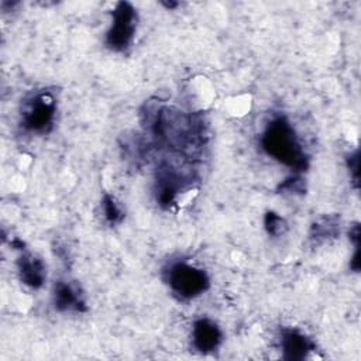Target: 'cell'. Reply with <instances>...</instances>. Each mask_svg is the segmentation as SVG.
<instances>
[{
  "instance_id": "cell-1",
  "label": "cell",
  "mask_w": 361,
  "mask_h": 361,
  "mask_svg": "<svg viewBox=\"0 0 361 361\" xmlns=\"http://www.w3.org/2000/svg\"><path fill=\"white\" fill-rule=\"evenodd\" d=\"M142 126L159 148L192 155L203 145L204 124L200 116L188 114L175 107L147 102L141 110Z\"/></svg>"
},
{
  "instance_id": "cell-2",
  "label": "cell",
  "mask_w": 361,
  "mask_h": 361,
  "mask_svg": "<svg viewBox=\"0 0 361 361\" xmlns=\"http://www.w3.org/2000/svg\"><path fill=\"white\" fill-rule=\"evenodd\" d=\"M264 152L279 164L290 168L295 173H303L309 168V157L289 120L275 116L265 126L261 138Z\"/></svg>"
},
{
  "instance_id": "cell-3",
  "label": "cell",
  "mask_w": 361,
  "mask_h": 361,
  "mask_svg": "<svg viewBox=\"0 0 361 361\" xmlns=\"http://www.w3.org/2000/svg\"><path fill=\"white\" fill-rule=\"evenodd\" d=\"M58 100L52 90L42 89L28 94L20 107V124L32 134H47L56 117Z\"/></svg>"
},
{
  "instance_id": "cell-4",
  "label": "cell",
  "mask_w": 361,
  "mask_h": 361,
  "mask_svg": "<svg viewBox=\"0 0 361 361\" xmlns=\"http://www.w3.org/2000/svg\"><path fill=\"white\" fill-rule=\"evenodd\" d=\"M164 281L171 292L182 300L195 299L210 286V279L204 269L182 259L171 261L164 268Z\"/></svg>"
},
{
  "instance_id": "cell-5",
  "label": "cell",
  "mask_w": 361,
  "mask_h": 361,
  "mask_svg": "<svg viewBox=\"0 0 361 361\" xmlns=\"http://www.w3.org/2000/svg\"><path fill=\"white\" fill-rule=\"evenodd\" d=\"M138 16L128 1H118L111 10V24L106 32V45L114 52L127 51L134 41Z\"/></svg>"
},
{
  "instance_id": "cell-6",
  "label": "cell",
  "mask_w": 361,
  "mask_h": 361,
  "mask_svg": "<svg viewBox=\"0 0 361 361\" xmlns=\"http://www.w3.org/2000/svg\"><path fill=\"white\" fill-rule=\"evenodd\" d=\"M192 180V173L182 171L169 161H161L155 172V197L162 209H169L178 193Z\"/></svg>"
},
{
  "instance_id": "cell-7",
  "label": "cell",
  "mask_w": 361,
  "mask_h": 361,
  "mask_svg": "<svg viewBox=\"0 0 361 361\" xmlns=\"http://www.w3.org/2000/svg\"><path fill=\"white\" fill-rule=\"evenodd\" d=\"M190 337L193 348L202 354L216 351L223 341L221 329L209 317H200L193 322Z\"/></svg>"
},
{
  "instance_id": "cell-8",
  "label": "cell",
  "mask_w": 361,
  "mask_h": 361,
  "mask_svg": "<svg viewBox=\"0 0 361 361\" xmlns=\"http://www.w3.org/2000/svg\"><path fill=\"white\" fill-rule=\"evenodd\" d=\"M279 344L282 358L288 361L305 360L312 351L316 350L314 341L296 329H282Z\"/></svg>"
},
{
  "instance_id": "cell-9",
  "label": "cell",
  "mask_w": 361,
  "mask_h": 361,
  "mask_svg": "<svg viewBox=\"0 0 361 361\" xmlns=\"http://www.w3.org/2000/svg\"><path fill=\"white\" fill-rule=\"evenodd\" d=\"M54 306L58 312H86L87 306L79 286L68 282L58 281L54 285Z\"/></svg>"
},
{
  "instance_id": "cell-10",
  "label": "cell",
  "mask_w": 361,
  "mask_h": 361,
  "mask_svg": "<svg viewBox=\"0 0 361 361\" xmlns=\"http://www.w3.org/2000/svg\"><path fill=\"white\" fill-rule=\"evenodd\" d=\"M17 271L20 281L32 289H39L47 278L45 265L41 258L25 250H23L17 259Z\"/></svg>"
},
{
  "instance_id": "cell-11",
  "label": "cell",
  "mask_w": 361,
  "mask_h": 361,
  "mask_svg": "<svg viewBox=\"0 0 361 361\" xmlns=\"http://www.w3.org/2000/svg\"><path fill=\"white\" fill-rule=\"evenodd\" d=\"M340 233V219L337 216H324L316 220L309 231V240L314 244L334 238Z\"/></svg>"
},
{
  "instance_id": "cell-12",
  "label": "cell",
  "mask_w": 361,
  "mask_h": 361,
  "mask_svg": "<svg viewBox=\"0 0 361 361\" xmlns=\"http://www.w3.org/2000/svg\"><path fill=\"white\" fill-rule=\"evenodd\" d=\"M102 212L104 216V220L110 224V226H116L120 224L124 219V210L121 209V206L117 203L116 197L104 193L103 199H102Z\"/></svg>"
},
{
  "instance_id": "cell-13",
  "label": "cell",
  "mask_w": 361,
  "mask_h": 361,
  "mask_svg": "<svg viewBox=\"0 0 361 361\" xmlns=\"http://www.w3.org/2000/svg\"><path fill=\"white\" fill-rule=\"evenodd\" d=\"M264 227L271 237H281L288 230V223L275 212H267L264 216Z\"/></svg>"
},
{
  "instance_id": "cell-14",
  "label": "cell",
  "mask_w": 361,
  "mask_h": 361,
  "mask_svg": "<svg viewBox=\"0 0 361 361\" xmlns=\"http://www.w3.org/2000/svg\"><path fill=\"white\" fill-rule=\"evenodd\" d=\"M305 182L300 173H293L278 186V193H303Z\"/></svg>"
},
{
  "instance_id": "cell-15",
  "label": "cell",
  "mask_w": 361,
  "mask_h": 361,
  "mask_svg": "<svg viewBox=\"0 0 361 361\" xmlns=\"http://www.w3.org/2000/svg\"><path fill=\"white\" fill-rule=\"evenodd\" d=\"M347 168H348L351 180L354 183V188L358 189V185H360V176H358V173H360V154H358V149H355L354 152H351L347 157Z\"/></svg>"
},
{
  "instance_id": "cell-16",
  "label": "cell",
  "mask_w": 361,
  "mask_h": 361,
  "mask_svg": "<svg viewBox=\"0 0 361 361\" xmlns=\"http://www.w3.org/2000/svg\"><path fill=\"white\" fill-rule=\"evenodd\" d=\"M162 4H164L166 8H169V10H171V8H175V7H178V6H179V3H172V1H169V3H165V1H164Z\"/></svg>"
}]
</instances>
